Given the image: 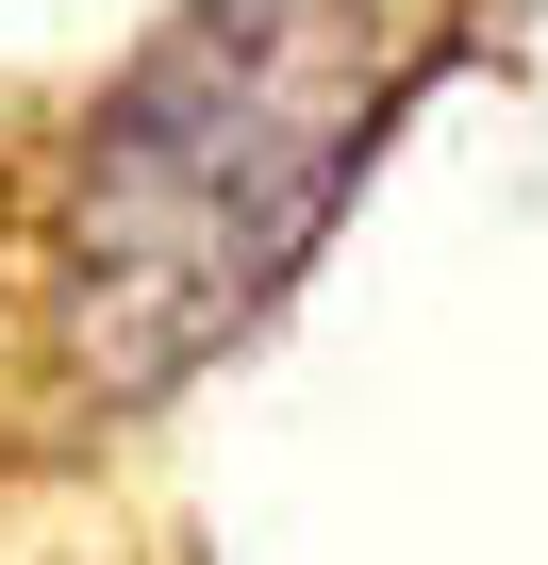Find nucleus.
<instances>
[{
    "label": "nucleus",
    "instance_id": "1",
    "mask_svg": "<svg viewBox=\"0 0 548 565\" xmlns=\"http://www.w3.org/2000/svg\"><path fill=\"white\" fill-rule=\"evenodd\" d=\"M416 67L432 51L399 0H183L67 167V350H84V383L150 399V383L216 366L316 266V233L350 216Z\"/></svg>",
    "mask_w": 548,
    "mask_h": 565
}]
</instances>
